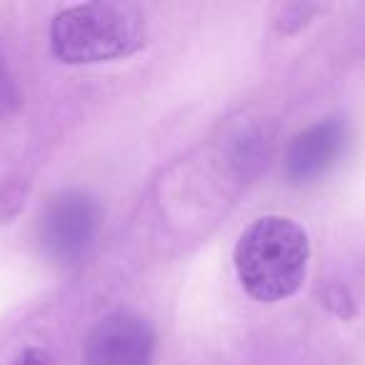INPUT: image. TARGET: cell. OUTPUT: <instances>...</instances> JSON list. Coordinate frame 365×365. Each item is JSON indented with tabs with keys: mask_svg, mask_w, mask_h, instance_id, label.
Segmentation results:
<instances>
[{
	"mask_svg": "<svg viewBox=\"0 0 365 365\" xmlns=\"http://www.w3.org/2000/svg\"><path fill=\"white\" fill-rule=\"evenodd\" d=\"M310 243L305 230L283 215H265L235 243L233 263L243 290L260 303H278L303 285Z\"/></svg>",
	"mask_w": 365,
	"mask_h": 365,
	"instance_id": "obj_1",
	"label": "cell"
},
{
	"mask_svg": "<svg viewBox=\"0 0 365 365\" xmlns=\"http://www.w3.org/2000/svg\"><path fill=\"white\" fill-rule=\"evenodd\" d=\"M145 43V18L130 3L73 6L58 13L51 26L53 56L71 66L128 58Z\"/></svg>",
	"mask_w": 365,
	"mask_h": 365,
	"instance_id": "obj_2",
	"label": "cell"
},
{
	"mask_svg": "<svg viewBox=\"0 0 365 365\" xmlns=\"http://www.w3.org/2000/svg\"><path fill=\"white\" fill-rule=\"evenodd\" d=\"M101 230V208L86 193H63L41 220V243L56 263L73 265L88 258Z\"/></svg>",
	"mask_w": 365,
	"mask_h": 365,
	"instance_id": "obj_3",
	"label": "cell"
},
{
	"mask_svg": "<svg viewBox=\"0 0 365 365\" xmlns=\"http://www.w3.org/2000/svg\"><path fill=\"white\" fill-rule=\"evenodd\" d=\"M155 333L143 318L115 313L103 318L83 348L86 365H153Z\"/></svg>",
	"mask_w": 365,
	"mask_h": 365,
	"instance_id": "obj_4",
	"label": "cell"
},
{
	"mask_svg": "<svg viewBox=\"0 0 365 365\" xmlns=\"http://www.w3.org/2000/svg\"><path fill=\"white\" fill-rule=\"evenodd\" d=\"M348 145V128L338 118L320 120L293 138L285 153V178L295 185H303L325 175L338 163Z\"/></svg>",
	"mask_w": 365,
	"mask_h": 365,
	"instance_id": "obj_5",
	"label": "cell"
},
{
	"mask_svg": "<svg viewBox=\"0 0 365 365\" xmlns=\"http://www.w3.org/2000/svg\"><path fill=\"white\" fill-rule=\"evenodd\" d=\"M16 365H53V360H51V355H48L46 350L28 348V350H23V353L18 355Z\"/></svg>",
	"mask_w": 365,
	"mask_h": 365,
	"instance_id": "obj_6",
	"label": "cell"
}]
</instances>
